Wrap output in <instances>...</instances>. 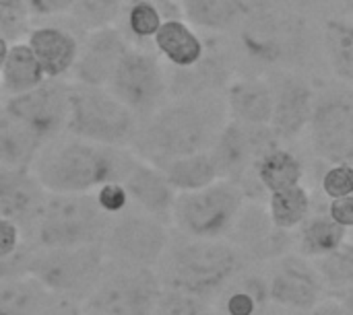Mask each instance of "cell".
Masks as SVG:
<instances>
[{"mask_svg": "<svg viewBox=\"0 0 353 315\" xmlns=\"http://www.w3.org/2000/svg\"><path fill=\"white\" fill-rule=\"evenodd\" d=\"M246 266L248 258L228 239H199L174 229L155 272L163 289L213 303L219 291Z\"/></svg>", "mask_w": 353, "mask_h": 315, "instance_id": "3", "label": "cell"}, {"mask_svg": "<svg viewBox=\"0 0 353 315\" xmlns=\"http://www.w3.org/2000/svg\"><path fill=\"white\" fill-rule=\"evenodd\" d=\"M327 213L335 223H339L347 231L353 229V194L352 196H343V198H333L329 202Z\"/></svg>", "mask_w": 353, "mask_h": 315, "instance_id": "44", "label": "cell"}, {"mask_svg": "<svg viewBox=\"0 0 353 315\" xmlns=\"http://www.w3.org/2000/svg\"><path fill=\"white\" fill-rule=\"evenodd\" d=\"M4 111L27 128H31L43 142L64 134L68 122V83L64 78H46L35 89L6 97Z\"/></svg>", "mask_w": 353, "mask_h": 315, "instance_id": "14", "label": "cell"}, {"mask_svg": "<svg viewBox=\"0 0 353 315\" xmlns=\"http://www.w3.org/2000/svg\"><path fill=\"white\" fill-rule=\"evenodd\" d=\"M130 45L132 43L116 25L89 31L81 41L79 56L72 66L74 83L89 87H108L114 70L118 68Z\"/></svg>", "mask_w": 353, "mask_h": 315, "instance_id": "17", "label": "cell"}, {"mask_svg": "<svg viewBox=\"0 0 353 315\" xmlns=\"http://www.w3.org/2000/svg\"><path fill=\"white\" fill-rule=\"evenodd\" d=\"M228 118L252 126H269L273 116V85L261 76H240L223 91Z\"/></svg>", "mask_w": 353, "mask_h": 315, "instance_id": "22", "label": "cell"}, {"mask_svg": "<svg viewBox=\"0 0 353 315\" xmlns=\"http://www.w3.org/2000/svg\"><path fill=\"white\" fill-rule=\"evenodd\" d=\"M50 192L31 169L0 167V217L19 225L27 239Z\"/></svg>", "mask_w": 353, "mask_h": 315, "instance_id": "19", "label": "cell"}, {"mask_svg": "<svg viewBox=\"0 0 353 315\" xmlns=\"http://www.w3.org/2000/svg\"><path fill=\"white\" fill-rule=\"evenodd\" d=\"M74 0H25L29 14L35 17H56L70 10Z\"/></svg>", "mask_w": 353, "mask_h": 315, "instance_id": "43", "label": "cell"}, {"mask_svg": "<svg viewBox=\"0 0 353 315\" xmlns=\"http://www.w3.org/2000/svg\"><path fill=\"white\" fill-rule=\"evenodd\" d=\"M128 0H74L70 6V19L85 31H95L101 27L116 25L124 12Z\"/></svg>", "mask_w": 353, "mask_h": 315, "instance_id": "35", "label": "cell"}, {"mask_svg": "<svg viewBox=\"0 0 353 315\" xmlns=\"http://www.w3.org/2000/svg\"><path fill=\"white\" fill-rule=\"evenodd\" d=\"M310 194L302 184L271 192L267 200V210L271 215L273 225L283 231L298 229L310 215Z\"/></svg>", "mask_w": 353, "mask_h": 315, "instance_id": "34", "label": "cell"}, {"mask_svg": "<svg viewBox=\"0 0 353 315\" xmlns=\"http://www.w3.org/2000/svg\"><path fill=\"white\" fill-rule=\"evenodd\" d=\"M43 80L46 74L29 43L27 41L12 43L0 70V93L4 97H14L35 89Z\"/></svg>", "mask_w": 353, "mask_h": 315, "instance_id": "29", "label": "cell"}, {"mask_svg": "<svg viewBox=\"0 0 353 315\" xmlns=\"http://www.w3.org/2000/svg\"><path fill=\"white\" fill-rule=\"evenodd\" d=\"M347 229L335 223L329 213L308 215L306 221L300 225L298 235V254L304 258H323L337 250L343 241H347Z\"/></svg>", "mask_w": 353, "mask_h": 315, "instance_id": "33", "label": "cell"}, {"mask_svg": "<svg viewBox=\"0 0 353 315\" xmlns=\"http://www.w3.org/2000/svg\"><path fill=\"white\" fill-rule=\"evenodd\" d=\"M275 144H279V140L269 126H252L228 118L209 151L217 165L219 177L236 182L244 190L256 182L252 175L256 159Z\"/></svg>", "mask_w": 353, "mask_h": 315, "instance_id": "12", "label": "cell"}, {"mask_svg": "<svg viewBox=\"0 0 353 315\" xmlns=\"http://www.w3.org/2000/svg\"><path fill=\"white\" fill-rule=\"evenodd\" d=\"M153 45L172 68L194 66L207 50L203 37L184 17L165 19L153 37Z\"/></svg>", "mask_w": 353, "mask_h": 315, "instance_id": "25", "label": "cell"}, {"mask_svg": "<svg viewBox=\"0 0 353 315\" xmlns=\"http://www.w3.org/2000/svg\"><path fill=\"white\" fill-rule=\"evenodd\" d=\"M228 122L223 93L180 95L139 122L132 153L153 165L209 151Z\"/></svg>", "mask_w": 353, "mask_h": 315, "instance_id": "1", "label": "cell"}, {"mask_svg": "<svg viewBox=\"0 0 353 315\" xmlns=\"http://www.w3.org/2000/svg\"><path fill=\"white\" fill-rule=\"evenodd\" d=\"M300 8H310V6H321V4H327L329 0H294Z\"/></svg>", "mask_w": 353, "mask_h": 315, "instance_id": "49", "label": "cell"}, {"mask_svg": "<svg viewBox=\"0 0 353 315\" xmlns=\"http://www.w3.org/2000/svg\"><path fill=\"white\" fill-rule=\"evenodd\" d=\"M159 169L163 171L165 180L170 182V186L176 192L201 190V188L221 180L211 151H201V153L176 157V159L159 165Z\"/></svg>", "mask_w": 353, "mask_h": 315, "instance_id": "31", "label": "cell"}, {"mask_svg": "<svg viewBox=\"0 0 353 315\" xmlns=\"http://www.w3.org/2000/svg\"><path fill=\"white\" fill-rule=\"evenodd\" d=\"M182 17L199 29L223 33L242 23L248 0H180Z\"/></svg>", "mask_w": 353, "mask_h": 315, "instance_id": "27", "label": "cell"}, {"mask_svg": "<svg viewBox=\"0 0 353 315\" xmlns=\"http://www.w3.org/2000/svg\"><path fill=\"white\" fill-rule=\"evenodd\" d=\"M8 50H10L8 39H6L4 35H0V70H2V64H4V60H6V56H8Z\"/></svg>", "mask_w": 353, "mask_h": 315, "instance_id": "48", "label": "cell"}, {"mask_svg": "<svg viewBox=\"0 0 353 315\" xmlns=\"http://www.w3.org/2000/svg\"><path fill=\"white\" fill-rule=\"evenodd\" d=\"M122 184L128 192L130 206L172 227V208H174V200L178 192L170 186L163 171L157 165L139 159Z\"/></svg>", "mask_w": 353, "mask_h": 315, "instance_id": "20", "label": "cell"}, {"mask_svg": "<svg viewBox=\"0 0 353 315\" xmlns=\"http://www.w3.org/2000/svg\"><path fill=\"white\" fill-rule=\"evenodd\" d=\"M29 19L25 0H0V35L6 39L21 33Z\"/></svg>", "mask_w": 353, "mask_h": 315, "instance_id": "40", "label": "cell"}, {"mask_svg": "<svg viewBox=\"0 0 353 315\" xmlns=\"http://www.w3.org/2000/svg\"><path fill=\"white\" fill-rule=\"evenodd\" d=\"M273 116L269 128L279 142L300 138L310 124L316 93L308 78L296 72H283L273 83Z\"/></svg>", "mask_w": 353, "mask_h": 315, "instance_id": "15", "label": "cell"}, {"mask_svg": "<svg viewBox=\"0 0 353 315\" xmlns=\"http://www.w3.org/2000/svg\"><path fill=\"white\" fill-rule=\"evenodd\" d=\"M39 315H83V309L77 303H70V301L56 297Z\"/></svg>", "mask_w": 353, "mask_h": 315, "instance_id": "45", "label": "cell"}, {"mask_svg": "<svg viewBox=\"0 0 353 315\" xmlns=\"http://www.w3.org/2000/svg\"><path fill=\"white\" fill-rule=\"evenodd\" d=\"M321 188L323 194L327 198H343V196H352L353 194V165L345 163H337L331 165L321 180Z\"/></svg>", "mask_w": 353, "mask_h": 315, "instance_id": "39", "label": "cell"}, {"mask_svg": "<svg viewBox=\"0 0 353 315\" xmlns=\"http://www.w3.org/2000/svg\"><path fill=\"white\" fill-rule=\"evenodd\" d=\"M327 285L304 256H285L269 279V295L281 307L310 312L323 301Z\"/></svg>", "mask_w": 353, "mask_h": 315, "instance_id": "18", "label": "cell"}, {"mask_svg": "<svg viewBox=\"0 0 353 315\" xmlns=\"http://www.w3.org/2000/svg\"><path fill=\"white\" fill-rule=\"evenodd\" d=\"M112 217L99 206L95 192L48 194L27 241L39 250L101 243Z\"/></svg>", "mask_w": 353, "mask_h": 315, "instance_id": "5", "label": "cell"}, {"mask_svg": "<svg viewBox=\"0 0 353 315\" xmlns=\"http://www.w3.org/2000/svg\"><path fill=\"white\" fill-rule=\"evenodd\" d=\"M269 281L263 274L238 272L213 299L215 315H263L269 309Z\"/></svg>", "mask_w": 353, "mask_h": 315, "instance_id": "23", "label": "cell"}, {"mask_svg": "<svg viewBox=\"0 0 353 315\" xmlns=\"http://www.w3.org/2000/svg\"><path fill=\"white\" fill-rule=\"evenodd\" d=\"M329 291H345L353 287V241H343L331 254L314 262Z\"/></svg>", "mask_w": 353, "mask_h": 315, "instance_id": "36", "label": "cell"}, {"mask_svg": "<svg viewBox=\"0 0 353 315\" xmlns=\"http://www.w3.org/2000/svg\"><path fill=\"white\" fill-rule=\"evenodd\" d=\"M83 315H85V314H83Z\"/></svg>", "mask_w": 353, "mask_h": 315, "instance_id": "52", "label": "cell"}, {"mask_svg": "<svg viewBox=\"0 0 353 315\" xmlns=\"http://www.w3.org/2000/svg\"><path fill=\"white\" fill-rule=\"evenodd\" d=\"M46 78H64L72 72L79 56V37L60 25H37L29 31L27 39Z\"/></svg>", "mask_w": 353, "mask_h": 315, "instance_id": "21", "label": "cell"}, {"mask_svg": "<svg viewBox=\"0 0 353 315\" xmlns=\"http://www.w3.org/2000/svg\"><path fill=\"white\" fill-rule=\"evenodd\" d=\"M23 239L25 237H23L19 225L0 217V260L12 256L19 250V246L23 243Z\"/></svg>", "mask_w": 353, "mask_h": 315, "instance_id": "42", "label": "cell"}, {"mask_svg": "<svg viewBox=\"0 0 353 315\" xmlns=\"http://www.w3.org/2000/svg\"><path fill=\"white\" fill-rule=\"evenodd\" d=\"M310 315H353V312L339 301H321L316 307L310 309Z\"/></svg>", "mask_w": 353, "mask_h": 315, "instance_id": "46", "label": "cell"}, {"mask_svg": "<svg viewBox=\"0 0 353 315\" xmlns=\"http://www.w3.org/2000/svg\"><path fill=\"white\" fill-rule=\"evenodd\" d=\"M310 144L319 159L329 165H353V99L345 93L316 97L308 124Z\"/></svg>", "mask_w": 353, "mask_h": 315, "instance_id": "13", "label": "cell"}, {"mask_svg": "<svg viewBox=\"0 0 353 315\" xmlns=\"http://www.w3.org/2000/svg\"><path fill=\"white\" fill-rule=\"evenodd\" d=\"M323 50L333 74L353 89V21L331 17L323 25Z\"/></svg>", "mask_w": 353, "mask_h": 315, "instance_id": "32", "label": "cell"}, {"mask_svg": "<svg viewBox=\"0 0 353 315\" xmlns=\"http://www.w3.org/2000/svg\"><path fill=\"white\" fill-rule=\"evenodd\" d=\"M347 239H350V241H353V229H350V233H347Z\"/></svg>", "mask_w": 353, "mask_h": 315, "instance_id": "51", "label": "cell"}, {"mask_svg": "<svg viewBox=\"0 0 353 315\" xmlns=\"http://www.w3.org/2000/svg\"><path fill=\"white\" fill-rule=\"evenodd\" d=\"M105 89L143 122L168 101L170 80L159 56L130 45Z\"/></svg>", "mask_w": 353, "mask_h": 315, "instance_id": "11", "label": "cell"}, {"mask_svg": "<svg viewBox=\"0 0 353 315\" xmlns=\"http://www.w3.org/2000/svg\"><path fill=\"white\" fill-rule=\"evenodd\" d=\"M339 303H343L350 312H353V287L345 289V291H337Z\"/></svg>", "mask_w": 353, "mask_h": 315, "instance_id": "47", "label": "cell"}, {"mask_svg": "<svg viewBox=\"0 0 353 315\" xmlns=\"http://www.w3.org/2000/svg\"><path fill=\"white\" fill-rule=\"evenodd\" d=\"M236 31L242 54L261 66H294L310 45L304 8L294 0H248Z\"/></svg>", "mask_w": 353, "mask_h": 315, "instance_id": "4", "label": "cell"}, {"mask_svg": "<svg viewBox=\"0 0 353 315\" xmlns=\"http://www.w3.org/2000/svg\"><path fill=\"white\" fill-rule=\"evenodd\" d=\"M46 142L23 122L2 111L0 116V167L31 169Z\"/></svg>", "mask_w": 353, "mask_h": 315, "instance_id": "28", "label": "cell"}, {"mask_svg": "<svg viewBox=\"0 0 353 315\" xmlns=\"http://www.w3.org/2000/svg\"><path fill=\"white\" fill-rule=\"evenodd\" d=\"M105 262L101 243L54 250L35 248L29 274L37 279L54 297L83 305L95 289Z\"/></svg>", "mask_w": 353, "mask_h": 315, "instance_id": "8", "label": "cell"}, {"mask_svg": "<svg viewBox=\"0 0 353 315\" xmlns=\"http://www.w3.org/2000/svg\"><path fill=\"white\" fill-rule=\"evenodd\" d=\"M163 21L157 0H128L126 27L134 39H153Z\"/></svg>", "mask_w": 353, "mask_h": 315, "instance_id": "37", "label": "cell"}, {"mask_svg": "<svg viewBox=\"0 0 353 315\" xmlns=\"http://www.w3.org/2000/svg\"><path fill=\"white\" fill-rule=\"evenodd\" d=\"M246 202L236 182L217 180L201 190L178 192L172 208L176 231L199 239H225Z\"/></svg>", "mask_w": 353, "mask_h": 315, "instance_id": "7", "label": "cell"}, {"mask_svg": "<svg viewBox=\"0 0 353 315\" xmlns=\"http://www.w3.org/2000/svg\"><path fill=\"white\" fill-rule=\"evenodd\" d=\"M54 299L31 274L0 281V315H39Z\"/></svg>", "mask_w": 353, "mask_h": 315, "instance_id": "30", "label": "cell"}, {"mask_svg": "<svg viewBox=\"0 0 353 315\" xmlns=\"http://www.w3.org/2000/svg\"><path fill=\"white\" fill-rule=\"evenodd\" d=\"M170 233L168 223L128 206L124 213L112 217L101 248L108 262L155 268L170 241Z\"/></svg>", "mask_w": 353, "mask_h": 315, "instance_id": "10", "label": "cell"}, {"mask_svg": "<svg viewBox=\"0 0 353 315\" xmlns=\"http://www.w3.org/2000/svg\"><path fill=\"white\" fill-rule=\"evenodd\" d=\"M252 175L261 184V188L271 194L302 184L306 175V167L304 161L294 151L281 146L279 142L256 159L252 167Z\"/></svg>", "mask_w": 353, "mask_h": 315, "instance_id": "26", "label": "cell"}, {"mask_svg": "<svg viewBox=\"0 0 353 315\" xmlns=\"http://www.w3.org/2000/svg\"><path fill=\"white\" fill-rule=\"evenodd\" d=\"M225 239L230 243H234L248 260L279 258L292 246L290 231L275 227L267 206H263L256 200L244 202V206Z\"/></svg>", "mask_w": 353, "mask_h": 315, "instance_id": "16", "label": "cell"}, {"mask_svg": "<svg viewBox=\"0 0 353 315\" xmlns=\"http://www.w3.org/2000/svg\"><path fill=\"white\" fill-rule=\"evenodd\" d=\"M137 128L139 118L105 87L68 85V122L64 134L130 149Z\"/></svg>", "mask_w": 353, "mask_h": 315, "instance_id": "6", "label": "cell"}, {"mask_svg": "<svg viewBox=\"0 0 353 315\" xmlns=\"http://www.w3.org/2000/svg\"><path fill=\"white\" fill-rule=\"evenodd\" d=\"M137 161L128 146L60 134L41 146L31 171L50 194H89L103 184L124 182Z\"/></svg>", "mask_w": 353, "mask_h": 315, "instance_id": "2", "label": "cell"}, {"mask_svg": "<svg viewBox=\"0 0 353 315\" xmlns=\"http://www.w3.org/2000/svg\"><path fill=\"white\" fill-rule=\"evenodd\" d=\"M174 76H168L170 91L174 97L199 95V93H221L230 85L228 56L221 52L205 50V56L190 68H174Z\"/></svg>", "mask_w": 353, "mask_h": 315, "instance_id": "24", "label": "cell"}, {"mask_svg": "<svg viewBox=\"0 0 353 315\" xmlns=\"http://www.w3.org/2000/svg\"><path fill=\"white\" fill-rule=\"evenodd\" d=\"M161 291L155 268L105 262L81 309L85 315H153Z\"/></svg>", "mask_w": 353, "mask_h": 315, "instance_id": "9", "label": "cell"}, {"mask_svg": "<svg viewBox=\"0 0 353 315\" xmlns=\"http://www.w3.org/2000/svg\"><path fill=\"white\" fill-rule=\"evenodd\" d=\"M153 315H215V309L211 303L199 297L163 289L153 309Z\"/></svg>", "mask_w": 353, "mask_h": 315, "instance_id": "38", "label": "cell"}, {"mask_svg": "<svg viewBox=\"0 0 353 315\" xmlns=\"http://www.w3.org/2000/svg\"><path fill=\"white\" fill-rule=\"evenodd\" d=\"M95 198H97L99 206L110 217H116V215L124 213L130 206V198H128V192H126V188H124L122 182L103 184L101 188L95 190Z\"/></svg>", "mask_w": 353, "mask_h": 315, "instance_id": "41", "label": "cell"}, {"mask_svg": "<svg viewBox=\"0 0 353 315\" xmlns=\"http://www.w3.org/2000/svg\"><path fill=\"white\" fill-rule=\"evenodd\" d=\"M263 315H288V314H281V312H269V309H267Z\"/></svg>", "mask_w": 353, "mask_h": 315, "instance_id": "50", "label": "cell"}]
</instances>
